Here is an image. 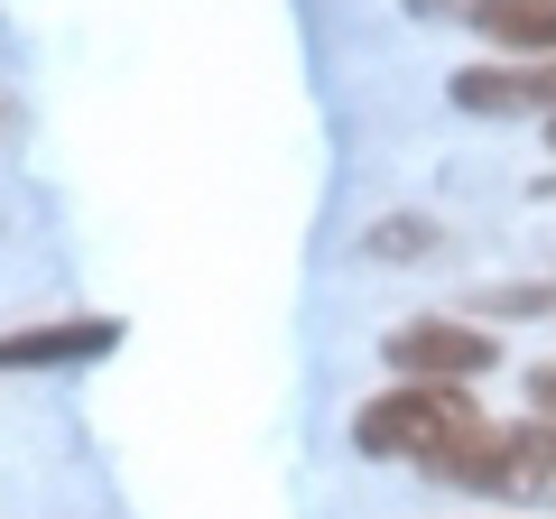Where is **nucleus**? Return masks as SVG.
I'll return each mask as SVG.
<instances>
[{
    "instance_id": "1",
    "label": "nucleus",
    "mask_w": 556,
    "mask_h": 519,
    "mask_svg": "<svg viewBox=\"0 0 556 519\" xmlns=\"http://www.w3.org/2000/svg\"><path fill=\"white\" fill-rule=\"evenodd\" d=\"M482 427L473 390H437V380H390L380 400H362L353 418V445L362 455H390V464H427L437 473L445 455H455L464 436Z\"/></svg>"
},
{
    "instance_id": "2",
    "label": "nucleus",
    "mask_w": 556,
    "mask_h": 519,
    "mask_svg": "<svg viewBox=\"0 0 556 519\" xmlns=\"http://www.w3.org/2000/svg\"><path fill=\"white\" fill-rule=\"evenodd\" d=\"M390 371L399 380H437V390H464V380L492 371V334L464 316H408L390 334Z\"/></svg>"
},
{
    "instance_id": "3",
    "label": "nucleus",
    "mask_w": 556,
    "mask_h": 519,
    "mask_svg": "<svg viewBox=\"0 0 556 519\" xmlns=\"http://www.w3.org/2000/svg\"><path fill=\"white\" fill-rule=\"evenodd\" d=\"M112 343H121L112 316H84V325H20V334H0V371H56V362L112 353Z\"/></svg>"
},
{
    "instance_id": "4",
    "label": "nucleus",
    "mask_w": 556,
    "mask_h": 519,
    "mask_svg": "<svg viewBox=\"0 0 556 519\" xmlns=\"http://www.w3.org/2000/svg\"><path fill=\"white\" fill-rule=\"evenodd\" d=\"M501 47H529V56H556V0H510V10H482Z\"/></svg>"
},
{
    "instance_id": "5",
    "label": "nucleus",
    "mask_w": 556,
    "mask_h": 519,
    "mask_svg": "<svg viewBox=\"0 0 556 519\" xmlns=\"http://www.w3.org/2000/svg\"><path fill=\"white\" fill-rule=\"evenodd\" d=\"M380 251H437V223H380Z\"/></svg>"
},
{
    "instance_id": "6",
    "label": "nucleus",
    "mask_w": 556,
    "mask_h": 519,
    "mask_svg": "<svg viewBox=\"0 0 556 519\" xmlns=\"http://www.w3.org/2000/svg\"><path fill=\"white\" fill-rule=\"evenodd\" d=\"M437 20H482V10H510V0H427Z\"/></svg>"
},
{
    "instance_id": "7",
    "label": "nucleus",
    "mask_w": 556,
    "mask_h": 519,
    "mask_svg": "<svg viewBox=\"0 0 556 519\" xmlns=\"http://www.w3.org/2000/svg\"><path fill=\"white\" fill-rule=\"evenodd\" d=\"M529 400H538V418H547V427H556V362H547V371H538V380H529Z\"/></svg>"
}]
</instances>
